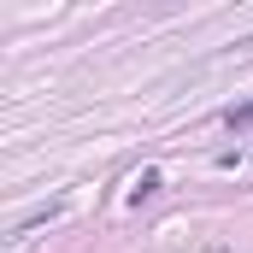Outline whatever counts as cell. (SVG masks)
I'll use <instances>...</instances> for the list:
<instances>
[{"instance_id":"cell-1","label":"cell","mask_w":253,"mask_h":253,"mask_svg":"<svg viewBox=\"0 0 253 253\" xmlns=\"http://www.w3.org/2000/svg\"><path fill=\"white\" fill-rule=\"evenodd\" d=\"M224 124H230V129H253V100L230 106V112H224Z\"/></svg>"},{"instance_id":"cell-2","label":"cell","mask_w":253,"mask_h":253,"mask_svg":"<svg viewBox=\"0 0 253 253\" xmlns=\"http://www.w3.org/2000/svg\"><path fill=\"white\" fill-rule=\"evenodd\" d=\"M153 194H159V177H153V171H141V183H135V206H141V200H153Z\"/></svg>"}]
</instances>
